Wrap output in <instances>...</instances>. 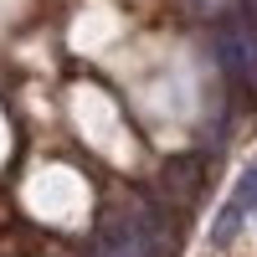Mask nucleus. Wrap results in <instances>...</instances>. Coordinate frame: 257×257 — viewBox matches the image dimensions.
I'll use <instances>...</instances> for the list:
<instances>
[{
    "instance_id": "nucleus-1",
    "label": "nucleus",
    "mask_w": 257,
    "mask_h": 257,
    "mask_svg": "<svg viewBox=\"0 0 257 257\" xmlns=\"http://www.w3.org/2000/svg\"><path fill=\"white\" fill-rule=\"evenodd\" d=\"M216 62L237 88H257V26L252 21H221L216 31Z\"/></svg>"
},
{
    "instance_id": "nucleus-2",
    "label": "nucleus",
    "mask_w": 257,
    "mask_h": 257,
    "mask_svg": "<svg viewBox=\"0 0 257 257\" xmlns=\"http://www.w3.org/2000/svg\"><path fill=\"white\" fill-rule=\"evenodd\" d=\"M247 216H257V160L242 170V180H237V190H231V201L221 206V216H216V226H211V242H231L237 237V226L247 221Z\"/></svg>"
},
{
    "instance_id": "nucleus-3",
    "label": "nucleus",
    "mask_w": 257,
    "mask_h": 257,
    "mask_svg": "<svg viewBox=\"0 0 257 257\" xmlns=\"http://www.w3.org/2000/svg\"><path fill=\"white\" fill-rule=\"evenodd\" d=\"M252 6H257V0H252Z\"/></svg>"
}]
</instances>
